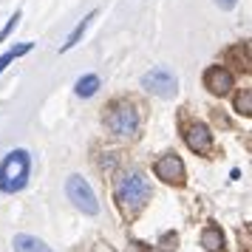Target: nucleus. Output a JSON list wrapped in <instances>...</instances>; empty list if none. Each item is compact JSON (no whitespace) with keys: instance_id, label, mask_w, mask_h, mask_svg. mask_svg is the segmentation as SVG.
<instances>
[{"instance_id":"obj_1","label":"nucleus","mask_w":252,"mask_h":252,"mask_svg":"<svg viewBox=\"0 0 252 252\" xmlns=\"http://www.w3.org/2000/svg\"><path fill=\"white\" fill-rule=\"evenodd\" d=\"M114 201L125 216H136L150 201V182L136 167H127L114 179Z\"/></svg>"},{"instance_id":"obj_2","label":"nucleus","mask_w":252,"mask_h":252,"mask_svg":"<svg viewBox=\"0 0 252 252\" xmlns=\"http://www.w3.org/2000/svg\"><path fill=\"white\" fill-rule=\"evenodd\" d=\"M29 173H32V156L29 150L17 148L6 153V159L0 161V193L14 195L29 184Z\"/></svg>"},{"instance_id":"obj_3","label":"nucleus","mask_w":252,"mask_h":252,"mask_svg":"<svg viewBox=\"0 0 252 252\" xmlns=\"http://www.w3.org/2000/svg\"><path fill=\"white\" fill-rule=\"evenodd\" d=\"M105 122H108L114 136H133L139 130V114L130 102H114L108 108Z\"/></svg>"},{"instance_id":"obj_4","label":"nucleus","mask_w":252,"mask_h":252,"mask_svg":"<svg viewBox=\"0 0 252 252\" xmlns=\"http://www.w3.org/2000/svg\"><path fill=\"white\" fill-rule=\"evenodd\" d=\"M142 88L150 94H156V96H161V99H173L179 94V80H176V74L170 68L156 65V68H150L142 77Z\"/></svg>"},{"instance_id":"obj_5","label":"nucleus","mask_w":252,"mask_h":252,"mask_svg":"<svg viewBox=\"0 0 252 252\" xmlns=\"http://www.w3.org/2000/svg\"><path fill=\"white\" fill-rule=\"evenodd\" d=\"M65 193H68V198L74 201V207L82 210L85 216H96V213H99V201H96V195H94L91 184L85 182L80 173L68 176V182H65Z\"/></svg>"},{"instance_id":"obj_6","label":"nucleus","mask_w":252,"mask_h":252,"mask_svg":"<svg viewBox=\"0 0 252 252\" xmlns=\"http://www.w3.org/2000/svg\"><path fill=\"white\" fill-rule=\"evenodd\" d=\"M184 142L198 156H210L213 148H216V139H213V133H210V127L204 122H190V125L184 127Z\"/></svg>"},{"instance_id":"obj_7","label":"nucleus","mask_w":252,"mask_h":252,"mask_svg":"<svg viewBox=\"0 0 252 252\" xmlns=\"http://www.w3.org/2000/svg\"><path fill=\"white\" fill-rule=\"evenodd\" d=\"M204 88L210 94H216V96H227L232 88H235V77H232V71L224 68V65H210L204 71Z\"/></svg>"},{"instance_id":"obj_8","label":"nucleus","mask_w":252,"mask_h":252,"mask_svg":"<svg viewBox=\"0 0 252 252\" xmlns=\"http://www.w3.org/2000/svg\"><path fill=\"white\" fill-rule=\"evenodd\" d=\"M153 173H156V179H161L164 184H184V161L176 156V153H167V156H161L156 164H153Z\"/></svg>"},{"instance_id":"obj_9","label":"nucleus","mask_w":252,"mask_h":252,"mask_svg":"<svg viewBox=\"0 0 252 252\" xmlns=\"http://www.w3.org/2000/svg\"><path fill=\"white\" fill-rule=\"evenodd\" d=\"M201 247L207 252H221L224 250V232L218 224H207L204 232H201Z\"/></svg>"},{"instance_id":"obj_10","label":"nucleus","mask_w":252,"mask_h":252,"mask_svg":"<svg viewBox=\"0 0 252 252\" xmlns=\"http://www.w3.org/2000/svg\"><path fill=\"white\" fill-rule=\"evenodd\" d=\"M14 252H54L46 241L34 238V235H14Z\"/></svg>"},{"instance_id":"obj_11","label":"nucleus","mask_w":252,"mask_h":252,"mask_svg":"<svg viewBox=\"0 0 252 252\" xmlns=\"http://www.w3.org/2000/svg\"><path fill=\"white\" fill-rule=\"evenodd\" d=\"M94 17H96V9H94V12H88V14H85V17L80 20V23L74 26V32L68 34V40L63 43V48H60V51H68V48H74V46H77V43L82 40V34H85V29L91 26V20H94Z\"/></svg>"},{"instance_id":"obj_12","label":"nucleus","mask_w":252,"mask_h":252,"mask_svg":"<svg viewBox=\"0 0 252 252\" xmlns=\"http://www.w3.org/2000/svg\"><path fill=\"white\" fill-rule=\"evenodd\" d=\"M99 77L96 74H85V77H80L77 80V85H74V91H77V96H82V99H88V96H94V94L99 91Z\"/></svg>"},{"instance_id":"obj_13","label":"nucleus","mask_w":252,"mask_h":252,"mask_svg":"<svg viewBox=\"0 0 252 252\" xmlns=\"http://www.w3.org/2000/svg\"><path fill=\"white\" fill-rule=\"evenodd\" d=\"M29 51H32V43H23V46H17V48H12V51H6V54L0 57V74L9 68V65H12L17 57H23V54H29Z\"/></svg>"},{"instance_id":"obj_14","label":"nucleus","mask_w":252,"mask_h":252,"mask_svg":"<svg viewBox=\"0 0 252 252\" xmlns=\"http://www.w3.org/2000/svg\"><path fill=\"white\" fill-rule=\"evenodd\" d=\"M235 111H238L241 116H250L252 114V91H250V88H244V91L235 96Z\"/></svg>"},{"instance_id":"obj_15","label":"nucleus","mask_w":252,"mask_h":252,"mask_svg":"<svg viewBox=\"0 0 252 252\" xmlns=\"http://www.w3.org/2000/svg\"><path fill=\"white\" fill-rule=\"evenodd\" d=\"M20 17H23V14H20V12H14L12 17H9V23L3 26V32H0V43H3V40H6V37L12 34L14 29H17V23H20Z\"/></svg>"},{"instance_id":"obj_16","label":"nucleus","mask_w":252,"mask_h":252,"mask_svg":"<svg viewBox=\"0 0 252 252\" xmlns=\"http://www.w3.org/2000/svg\"><path fill=\"white\" fill-rule=\"evenodd\" d=\"M235 3H238V0H216V6H218V9H224V12L235 9Z\"/></svg>"},{"instance_id":"obj_17","label":"nucleus","mask_w":252,"mask_h":252,"mask_svg":"<svg viewBox=\"0 0 252 252\" xmlns=\"http://www.w3.org/2000/svg\"><path fill=\"white\" fill-rule=\"evenodd\" d=\"M244 252H250V229H244Z\"/></svg>"}]
</instances>
